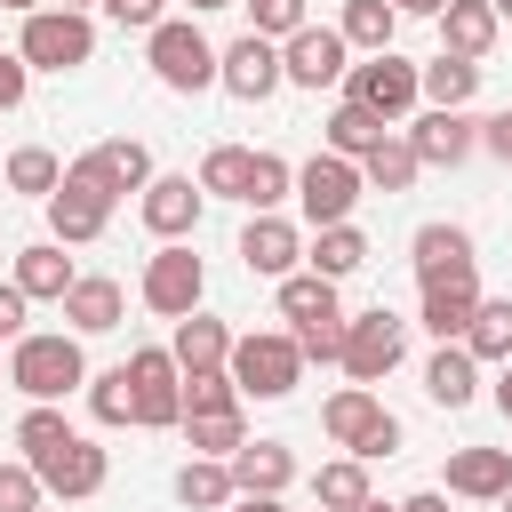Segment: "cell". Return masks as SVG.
<instances>
[{
    "label": "cell",
    "instance_id": "cell-25",
    "mask_svg": "<svg viewBox=\"0 0 512 512\" xmlns=\"http://www.w3.org/2000/svg\"><path fill=\"white\" fill-rule=\"evenodd\" d=\"M360 264H368V232L360 224H320L304 240V272H320V280H352Z\"/></svg>",
    "mask_w": 512,
    "mask_h": 512
},
{
    "label": "cell",
    "instance_id": "cell-34",
    "mask_svg": "<svg viewBox=\"0 0 512 512\" xmlns=\"http://www.w3.org/2000/svg\"><path fill=\"white\" fill-rule=\"evenodd\" d=\"M248 168H256V152H248V144H208V160H200V192H208V200H240V208H248Z\"/></svg>",
    "mask_w": 512,
    "mask_h": 512
},
{
    "label": "cell",
    "instance_id": "cell-20",
    "mask_svg": "<svg viewBox=\"0 0 512 512\" xmlns=\"http://www.w3.org/2000/svg\"><path fill=\"white\" fill-rule=\"evenodd\" d=\"M504 488H512V448H456V456H448V480H440V496L496 504Z\"/></svg>",
    "mask_w": 512,
    "mask_h": 512
},
{
    "label": "cell",
    "instance_id": "cell-59",
    "mask_svg": "<svg viewBox=\"0 0 512 512\" xmlns=\"http://www.w3.org/2000/svg\"><path fill=\"white\" fill-rule=\"evenodd\" d=\"M360 512H392V504H384V496H368V504H360Z\"/></svg>",
    "mask_w": 512,
    "mask_h": 512
},
{
    "label": "cell",
    "instance_id": "cell-15",
    "mask_svg": "<svg viewBox=\"0 0 512 512\" xmlns=\"http://www.w3.org/2000/svg\"><path fill=\"white\" fill-rule=\"evenodd\" d=\"M32 472H40V488H48V496H72V504H80V496H96V488L112 480V456H104L88 432H72V440H64V448H48Z\"/></svg>",
    "mask_w": 512,
    "mask_h": 512
},
{
    "label": "cell",
    "instance_id": "cell-1",
    "mask_svg": "<svg viewBox=\"0 0 512 512\" xmlns=\"http://www.w3.org/2000/svg\"><path fill=\"white\" fill-rule=\"evenodd\" d=\"M8 384H16L24 400L56 408L64 392L88 384V352H80V336H72V328H24V336L8 344Z\"/></svg>",
    "mask_w": 512,
    "mask_h": 512
},
{
    "label": "cell",
    "instance_id": "cell-4",
    "mask_svg": "<svg viewBox=\"0 0 512 512\" xmlns=\"http://www.w3.org/2000/svg\"><path fill=\"white\" fill-rule=\"evenodd\" d=\"M40 208H48V240H56V248H88V240H104L120 192H112L104 176H88L80 160H64V184H56Z\"/></svg>",
    "mask_w": 512,
    "mask_h": 512
},
{
    "label": "cell",
    "instance_id": "cell-13",
    "mask_svg": "<svg viewBox=\"0 0 512 512\" xmlns=\"http://www.w3.org/2000/svg\"><path fill=\"white\" fill-rule=\"evenodd\" d=\"M424 296H416V328L432 336V344H464V320H472V304H480V272L464 264V272H440V280H416Z\"/></svg>",
    "mask_w": 512,
    "mask_h": 512
},
{
    "label": "cell",
    "instance_id": "cell-51",
    "mask_svg": "<svg viewBox=\"0 0 512 512\" xmlns=\"http://www.w3.org/2000/svg\"><path fill=\"white\" fill-rule=\"evenodd\" d=\"M480 144H488V152H496V160L512 168V112H496V120H480Z\"/></svg>",
    "mask_w": 512,
    "mask_h": 512
},
{
    "label": "cell",
    "instance_id": "cell-35",
    "mask_svg": "<svg viewBox=\"0 0 512 512\" xmlns=\"http://www.w3.org/2000/svg\"><path fill=\"white\" fill-rule=\"evenodd\" d=\"M176 504H192V512H224V504H232V472H224L216 456H184V464H176Z\"/></svg>",
    "mask_w": 512,
    "mask_h": 512
},
{
    "label": "cell",
    "instance_id": "cell-11",
    "mask_svg": "<svg viewBox=\"0 0 512 512\" xmlns=\"http://www.w3.org/2000/svg\"><path fill=\"white\" fill-rule=\"evenodd\" d=\"M344 72H352V48L336 40V24H304V32L280 40V80H288V88H312V96H320V88H336Z\"/></svg>",
    "mask_w": 512,
    "mask_h": 512
},
{
    "label": "cell",
    "instance_id": "cell-58",
    "mask_svg": "<svg viewBox=\"0 0 512 512\" xmlns=\"http://www.w3.org/2000/svg\"><path fill=\"white\" fill-rule=\"evenodd\" d=\"M488 8H496V24H512V0H488Z\"/></svg>",
    "mask_w": 512,
    "mask_h": 512
},
{
    "label": "cell",
    "instance_id": "cell-33",
    "mask_svg": "<svg viewBox=\"0 0 512 512\" xmlns=\"http://www.w3.org/2000/svg\"><path fill=\"white\" fill-rule=\"evenodd\" d=\"M392 32H400V16H392L384 0H344V16H336V40L360 48V56H384Z\"/></svg>",
    "mask_w": 512,
    "mask_h": 512
},
{
    "label": "cell",
    "instance_id": "cell-29",
    "mask_svg": "<svg viewBox=\"0 0 512 512\" xmlns=\"http://www.w3.org/2000/svg\"><path fill=\"white\" fill-rule=\"evenodd\" d=\"M464 352H472L480 368H504V360H512V296H480V304H472Z\"/></svg>",
    "mask_w": 512,
    "mask_h": 512
},
{
    "label": "cell",
    "instance_id": "cell-55",
    "mask_svg": "<svg viewBox=\"0 0 512 512\" xmlns=\"http://www.w3.org/2000/svg\"><path fill=\"white\" fill-rule=\"evenodd\" d=\"M496 408H504V416H512V360H504V368H496Z\"/></svg>",
    "mask_w": 512,
    "mask_h": 512
},
{
    "label": "cell",
    "instance_id": "cell-31",
    "mask_svg": "<svg viewBox=\"0 0 512 512\" xmlns=\"http://www.w3.org/2000/svg\"><path fill=\"white\" fill-rule=\"evenodd\" d=\"M272 288H280V320H288V328L344 320V304H336V280H320V272H288V280H272Z\"/></svg>",
    "mask_w": 512,
    "mask_h": 512
},
{
    "label": "cell",
    "instance_id": "cell-53",
    "mask_svg": "<svg viewBox=\"0 0 512 512\" xmlns=\"http://www.w3.org/2000/svg\"><path fill=\"white\" fill-rule=\"evenodd\" d=\"M384 8H392V16H440L448 0H384Z\"/></svg>",
    "mask_w": 512,
    "mask_h": 512
},
{
    "label": "cell",
    "instance_id": "cell-46",
    "mask_svg": "<svg viewBox=\"0 0 512 512\" xmlns=\"http://www.w3.org/2000/svg\"><path fill=\"white\" fill-rule=\"evenodd\" d=\"M288 336H296V352H304V360H320V368L344 352V320H312V328H288Z\"/></svg>",
    "mask_w": 512,
    "mask_h": 512
},
{
    "label": "cell",
    "instance_id": "cell-60",
    "mask_svg": "<svg viewBox=\"0 0 512 512\" xmlns=\"http://www.w3.org/2000/svg\"><path fill=\"white\" fill-rule=\"evenodd\" d=\"M496 504H504V512H512V488H504V496H496Z\"/></svg>",
    "mask_w": 512,
    "mask_h": 512
},
{
    "label": "cell",
    "instance_id": "cell-45",
    "mask_svg": "<svg viewBox=\"0 0 512 512\" xmlns=\"http://www.w3.org/2000/svg\"><path fill=\"white\" fill-rule=\"evenodd\" d=\"M40 496H48V488H40V472H32L24 456L0 464V512H40Z\"/></svg>",
    "mask_w": 512,
    "mask_h": 512
},
{
    "label": "cell",
    "instance_id": "cell-24",
    "mask_svg": "<svg viewBox=\"0 0 512 512\" xmlns=\"http://www.w3.org/2000/svg\"><path fill=\"white\" fill-rule=\"evenodd\" d=\"M80 272H72V256L56 248V240H32V248H16V288H24V304H64V288H72Z\"/></svg>",
    "mask_w": 512,
    "mask_h": 512
},
{
    "label": "cell",
    "instance_id": "cell-57",
    "mask_svg": "<svg viewBox=\"0 0 512 512\" xmlns=\"http://www.w3.org/2000/svg\"><path fill=\"white\" fill-rule=\"evenodd\" d=\"M0 8H16V16H32V8H48V0H0Z\"/></svg>",
    "mask_w": 512,
    "mask_h": 512
},
{
    "label": "cell",
    "instance_id": "cell-39",
    "mask_svg": "<svg viewBox=\"0 0 512 512\" xmlns=\"http://www.w3.org/2000/svg\"><path fill=\"white\" fill-rule=\"evenodd\" d=\"M64 184V160L48 152V144H16L8 152V192H24V200H48Z\"/></svg>",
    "mask_w": 512,
    "mask_h": 512
},
{
    "label": "cell",
    "instance_id": "cell-40",
    "mask_svg": "<svg viewBox=\"0 0 512 512\" xmlns=\"http://www.w3.org/2000/svg\"><path fill=\"white\" fill-rule=\"evenodd\" d=\"M80 392H88V416H96V424H112V432H120V424H136V392H128V368H96Z\"/></svg>",
    "mask_w": 512,
    "mask_h": 512
},
{
    "label": "cell",
    "instance_id": "cell-36",
    "mask_svg": "<svg viewBox=\"0 0 512 512\" xmlns=\"http://www.w3.org/2000/svg\"><path fill=\"white\" fill-rule=\"evenodd\" d=\"M312 496H320V512H360L376 488H368V464L360 456H336V464L312 472Z\"/></svg>",
    "mask_w": 512,
    "mask_h": 512
},
{
    "label": "cell",
    "instance_id": "cell-23",
    "mask_svg": "<svg viewBox=\"0 0 512 512\" xmlns=\"http://www.w3.org/2000/svg\"><path fill=\"white\" fill-rule=\"evenodd\" d=\"M80 168H88V176H104L112 192H144V184L160 176V168H152V152H144L136 136H104V144H88V152H80Z\"/></svg>",
    "mask_w": 512,
    "mask_h": 512
},
{
    "label": "cell",
    "instance_id": "cell-27",
    "mask_svg": "<svg viewBox=\"0 0 512 512\" xmlns=\"http://www.w3.org/2000/svg\"><path fill=\"white\" fill-rule=\"evenodd\" d=\"M376 416H384V400H376L368 384H344V392H328V400H320V432H328L344 456L368 440V424H376Z\"/></svg>",
    "mask_w": 512,
    "mask_h": 512
},
{
    "label": "cell",
    "instance_id": "cell-32",
    "mask_svg": "<svg viewBox=\"0 0 512 512\" xmlns=\"http://www.w3.org/2000/svg\"><path fill=\"white\" fill-rule=\"evenodd\" d=\"M384 136H392V120H376V112H360V104H336V112H328V144H320V152H336V160H352V168H360Z\"/></svg>",
    "mask_w": 512,
    "mask_h": 512
},
{
    "label": "cell",
    "instance_id": "cell-21",
    "mask_svg": "<svg viewBox=\"0 0 512 512\" xmlns=\"http://www.w3.org/2000/svg\"><path fill=\"white\" fill-rule=\"evenodd\" d=\"M432 24H440V56H464V64H480V56L496 48V32H504L488 0H448Z\"/></svg>",
    "mask_w": 512,
    "mask_h": 512
},
{
    "label": "cell",
    "instance_id": "cell-41",
    "mask_svg": "<svg viewBox=\"0 0 512 512\" xmlns=\"http://www.w3.org/2000/svg\"><path fill=\"white\" fill-rule=\"evenodd\" d=\"M288 192H296V168L280 152H256V168H248V216H280Z\"/></svg>",
    "mask_w": 512,
    "mask_h": 512
},
{
    "label": "cell",
    "instance_id": "cell-2",
    "mask_svg": "<svg viewBox=\"0 0 512 512\" xmlns=\"http://www.w3.org/2000/svg\"><path fill=\"white\" fill-rule=\"evenodd\" d=\"M144 64H152V80H160L168 96L216 88V40H208L192 16H160V24L144 32Z\"/></svg>",
    "mask_w": 512,
    "mask_h": 512
},
{
    "label": "cell",
    "instance_id": "cell-9",
    "mask_svg": "<svg viewBox=\"0 0 512 512\" xmlns=\"http://www.w3.org/2000/svg\"><path fill=\"white\" fill-rule=\"evenodd\" d=\"M344 104H360V112H376V120H408L416 104H424V88H416V64L400 56V48H384V56H368V64H352L344 72Z\"/></svg>",
    "mask_w": 512,
    "mask_h": 512
},
{
    "label": "cell",
    "instance_id": "cell-48",
    "mask_svg": "<svg viewBox=\"0 0 512 512\" xmlns=\"http://www.w3.org/2000/svg\"><path fill=\"white\" fill-rule=\"evenodd\" d=\"M352 456H360V464H376V456H400V416H392V408H384V416H376V424H368V440H360V448H352Z\"/></svg>",
    "mask_w": 512,
    "mask_h": 512
},
{
    "label": "cell",
    "instance_id": "cell-28",
    "mask_svg": "<svg viewBox=\"0 0 512 512\" xmlns=\"http://www.w3.org/2000/svg\"><path fill=\"white\" fill-rule=\"evenodd\" d=\"M408 264H416V280L464 272V264H472V232H464V224H416V240H408Z\"/></svg>",
    "mask_w": 512,
    "mask_h": 512
},
{
    "label": "cell",
    "instance_id": "cell-50",
    "mask_svg": "<svg viewBox=\"0 0 512 512\" xmlns=\"http://www.w3.org/2000/svg\"><path fill=\"white\" fill-rule=\"evenodd\" d=\"M24 312H32V304H24V288H16V280H0V344H16V336H24Z\"/></svg>",
    "mask_w": 512,
    "mask_h": 512
},
{
    "label": "cell",
    "instance_id": "cell-8",
    "mask_svg": "<svg viewBox=\"0 0 512 512\" xmlns=\"http://www.w3.org/2000/svg\"><path fill=\"white\" fill-rule=\"evenodd\" d=\"M120 368L136 392V432H176L184 424V368L168 360V344H136Z\"/></svg>",
    "mask_w": 512,
    "mask_h": 512
},
{
    "label": "cell",
    "instance_id": "cell-44",
    "mask_svg": "<svg viewBox=\"0 0 512 512\" xmlns=\"http://www.w3.org/2000/svg\"><path fill=\"white\" fill-rule=\"evenodd\" d=\"M312 16H304V0H248V32L256 40H288V32H304Z\"/></svg>",
    "mask_w": 512,
    "mask_h": 512
},
{
    "label": "cell",
    "instance_id": "cell-17",
    "mask_svg": "<svg viewBox=\"0 0 512 512\" xmlns=\"http://www.w3.org/2000/svg\"><path fill=\"white\" fill-rule=\"evenodd\" d=\"M240 264H248L256 280H288V272L304 264V224H288V216H248V224H240Z\"/></svg>",
    "mask_w": 512,
    "mask_h": 512
},
{
    "label": "cell",
    "instance_id": "cell-10",
    "mask_svg": "<svg viewBox=\"0 0 512 512\" xmlns=\"http://www.w3.org/2000/svg\"><path fill=\"white\" fill-rule=\"evenodd\" d=\"M360 168L352 160H336V152H312L304 168H296V208H304V224L320 232V224H352V208H360Z\"/></svg>",
    "mask_w": 512,
    "mask_h": 512
},
{
    "label": "cell",
    "instance_id": "cell-54",
    "mask_svg": "<svg viewBox=\"0 0 512 512\" xmlns=\"http://www.w3.org/2000/svg\"><path fill=\"white\" fill-rule=\"evenodd\" d=\"M224 512H280V496H232Z\"/></svg>",
    "mask_w": 512,
    "mask_h": 512
},
{
    "label": "cell",
    "instance_id": "cell-30",
    "mask_svg": "<svg viewBox=\"0 0 512 512\" xmlns=\"http://www.w3.org/2000/svg\"><path fill=\"white\" fill-rule=\"evenodd\" d=\"M416 88H424L432 112H464V104L480 96V64H464V56H432V64H416Z\"/></svg>",
    "mask_w": 512,
    "mask_h": 512
},
{
    "label": "cell",
    "instance_id": "cell-7",
    "mask_svg": "<svg viewBox=\"0 0 512 512\" xmlns=\"http://www.w3.org/2000/svg\"><path fill=\"white\" fill-rule=\"evenodd\" d=\"M400 352H408V320L376 304V312H352V320H344V352H336V368H344L352 384L376 392V384L400 368Z\"/></svg>",
    "mask_w": 512,
    "mask_h": 512
},
{
    "label": "cell",
    "instance_id": "cell-19",
    "mask_svg": "<svg viewBox=\"0 0 512 512\" xmlns=\"http://www.w3.org/2000/svg\"><path fill=\"white\" fill-rule=\"evenodd\" d=\"M224 472H232V496H280L296 480V456H288V440H240L224 456Z\"/></svg>",
    "mask_w": 512,
    "mask_h": 512
},
{
    "label": "cell",
    "instance_id": "cell-16",
    "mask_svg": "<svg viewBox=\"0 0 512 512\" xmlns=\"http://www.w3.org/2000/svg\"><path fill=\"white\" fill-rule=\"evenodd\" d=\"M472 144H480V120L472 112H416L408 120V152H416V168H456V160H472Z\"/></svg>",
    "mask_w": 512,
    "mask_h": 512
},
{
    "label": "cell",
    "instance_id": "cell-3",
    "mask_svg": "<svg viewBox=\"0 0 512 512\" xmlns=\"http://www.w3.org/2000/svg\"><path fill=\"white\" fill-rule=\"evenodd\" d=\"M224 376L240 384V400H288L304 384V352H296L288 328H248V336H232Z\"/></svg>",
    "mask_w": 512,
    "mask_h": 512
},
{
    "label": "cell",
    "instance_id": "cell-18",
    "mask_svg": "<svg viewBox=\"0 0 512 512\" xmlns=\"http://www.w3.org/2000/svg\"><path fill=\"white\" fill-rule=\"evenodd\" d=\"M64 320H72V336H112L120 320H128V296H120V280H104V272H80L72 288H64V304H56Z\"/></svg>",
    "mask_w": 512,
    "mask_h": 512
},
{
    "label": "cell",
    "instance_id": "cell-43",
    "mask_svg": "<svg viewBox=\"0 0 512 512\" xmlns=\"http://www.w3.org/2000/svg\"><path fill=\"white\" fill-rule=\"evenodd\" d=\"M208 408H248V400H240V384H232L224 368H208V376H184V416H208Z\"/></svg>",
    "mask_w": 512,
    "mask_h": 512
},
{
    "label": "cell",
    "instance_id": "cell-52",
    "mask_svg": "<svg viewBox=\"0 0 512 512\" xmlns=\"http://www.w3.org/2000/svg\"><path fill=\"white\" fill-rule=\"evenodd\" d=\"M392 512H448V496H440V488H416V496H400Z\"/></svg>",
    "mask_w": 512,
    "mask_h": 512
},
{
    "label": "cell",
    "instance_id": "cell-47",
    "mask_svg": "<svg viewBox=\"0 0 512 512\" xmlns=\"http://www.w3.org/2000/svg\"><path fill=\"white\" fill-rule=\"evenodd\" d=\"M96 8H104L120 32H152V24L168 16V0H96Z\"/></svg>",
    "mask_w": 512,
    "mask_h": 512
},
{
    "label": "cell",
    "instance_id": "cell-22",
    "mask_svg": "<svg viewBox=\"0 0 512 512\" xmlns=\"http://www.w3.org/2000/svg\"><path fill=\"white\" fill-rule=\"evenodd\" d=\"M168 360H176L184 376H208V368H224V360H232V328H224L216 312H184V320H176Z\"/></svg>",
    "mask_w": 512,
    "mask_h": 512
},
{
    "label": "cell",
    "instance_id": "cell-61",
    "mask_svg": "<svg viewBox=\"0 0 512 512\" xmlns=\"http://www.w3.org/2000/svg\"><path fill=\"white\" fill-rule=\"evenodd\" d=\"M0 384H8V352H0Z\"/></svg>",
    "mask_w": 512,
    "mask_h": 512
},
{
    "label": "cell",
    "instance_id": "cell-12",
    "mask_svg": "<svg viewBox=\"0 0 512 512\" xmlns=\"http://www.w3.org/2000/svg\"><path fill=\"white\" fill-rule=\"evenodd\" d=\"M216 88H232L240 104H264V96H280L288 80H280V40H256V32H240L232 48H216Z\"/></svg>",
    "mask_w": 512,
    "mask_h": 512
},
{
    "label": "cell",
    "instance_id": "cell-56",
    "mask_svg": "<svg viewBox=\"0 0 512 512\" xmlns=\"http://www.w3.org/2000/svg\"><path fill=\"white\" fill-rule=\"evenodd\" d=\"M184 8H192V16H216V8H232V0H184Z\"/></svg>",
    "mask_w": 512,
    "mask_h": 512
},
{
    "label": "cell",
    "instance_id": "cell-6",
    "mask_svg": "<svg viewBox=\"0 0 512 512\" xmlns=\"http://www.w3.org/2000/svg\"><path fill=\"white\" fill-rule=\"evenodd\" d=\"M144 312H160V320H184V312H200V296H208V264L192 256V240H160L152 256H144Z\"/></svg>",
    "mask_w": 512,
    "mask_h": 512
},
{
    "label": "cell",
    "instance_id": "cell-42",
    "mask_svg": "<svg viewBox=\"0 0 512 512\" xmlns=\"http://www.w3.org/2000/svg\"><path fill=\"white\" fill-rule=\"evenodd\" d=\"M64 440H72L64 408H40V400H32V408L16 416V448H24V464H40V456H48V448H64Z\"/></svg>",
    "mask_w": 512,
    "mask_h": 512
},
{
    "label": "cell",
    "instance_id": "cell-37",
    "mask_svg": "<svg viewBox=\"0 0 512 512\" xmlns=\"http://www.w3.org/2000/svg\"><path fill=\"white\" fill-rule=\"evenodd\" d=\"M416 176H424V168H416V152H408V136H400V128L360 160V184H368V192H408Z\"/></svg>",
    "mask_w": 512,
    "mask_h": 512
},
{
    "label": "cell",
    "instance_id": "cell-14",
    "mask_svg": "<svg viewBox=\"0 0 512 512\" xmlns=\"http://www.w3.org/2000/svg\"><path fill=\"white\" fill-rule=\"evenodd\" d=\"M200 208H208V192H200L192 176H152V184L136 192V216H144L152 240H192V232H200Z\"/></svg>",
    "mask_w": 512,
    "mask_h": 512
},
{
    "label": "cell",
    "instance_id": "cell-38",
    "mask_svg": "<svg viewBox=\"0 0 512 512\" xmlns=\"http://www.w3.org/2000/svg\"><path fill=\"white\" fill-rule=\"evenodd\" d=\"M176 432L192 440V456H216V464H224V456L248 440V416H240V408H208V416H184Z\"/></svg>",
    "mask_w": 512,
    "mask_h": 512
},
{
    "label": "cell",
    "instance_id": "cell-49",
    "mask_svg": "<svg viewBox=\"0 0 512 512\" xmlns=\"http://www.w3.org/2000/svg\"><path fill=\"white\" fill-rule=\"evenodd\" d=\"M24 88H32V64L8 48V56H0V112H16V104H24Z\"/></svg>",
    "mask_w": 512,
    "mask_h": 512
},
{
    "label": "cell",
    "instance_id": "cell-26",
    "mask_svg": "<svg viewBox=\"0 0 512 512\" xmlns=\"http://www.w3.org/2000/svg\"><path fill=\"white\" fill-rule=\"evenodd\" d=\"M472 392H480V360H472L464 344H440V352L424 360V400H432V408H472Z\"/></svg>",
    "mask_w": 512,
    "mask_h": 512
},
{
    "label": "cell",
    "instance_id": "cell-5",
    "mask_svg": "<svg viewBox=\"0 0 512 512\" xmlns=\"http://www.w3.org/2000/svg\"><path fill=\"white\" fill-rule=\"evenodd\" d=\"M16 56H24L32 72H80V64L96 56V24L72 16V8H32L24 32H16Z\"/></svg>",
    "mask_w": 512,
    "mask_h": 512
}]
</instances>
